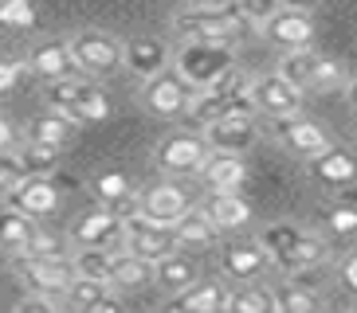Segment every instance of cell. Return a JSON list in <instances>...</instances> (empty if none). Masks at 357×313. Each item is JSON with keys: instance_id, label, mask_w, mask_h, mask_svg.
Wrapping results in <instances>:
<instances>
[{"instance_id": "obj_10", "label": "cell", "mask_w": 357, "mask_h": 313, "mask_svg": "<svg viewBox=\"0 0 357 313\" xmlns=\"http://www.w3.org/2000/svg\"><path fill=\"white\" fill-rule=\"evenodd\" d=\"M208 153L212 149L204 141V134H169L158 145L153 161H158V168L169 172V177H197Z\"/></svg>"}, {"instance_id": "obj_19", "label": "cell", "mask_w": 357, "mask_h": 313, "mask_svg": "<svg viewBox=\"0 0 357 313\" xmlns=\"http://www.w3.org/2000/svg\"><path fill=\"white\" fill-rule=\"evenodd\" d=\"M208 192H240V184L248 180V165H243V153H224V149H212L204 156V165L197 172Z\"/></svg>"}, {"instance_id": "obj_9", "label": "cell", "mask_w": 357, "mask_h": 313, "mask_svg": "<svg viewBox=\"0 0 357 313\" xmlns=\"http://www.w3.org/2000/svg\"><path fill=\"white\" fill-rule=\"evenodd\" d=\"M122 216L114 208H91L75 219L67 227V243L71 247H110V250H122Z\"/></svg>"}, {"instance_id": "obj_13", "label": "cell", "mask_w": 357, "mask_h": 313, "mask_svg": "<svg viewBox=\"0 0 357 313\" xmlns=\"http://www.w3.org/2000/svg\"><path fill=\"white\" fill-rule=\"evenodd\" d=\"M200 134H204L208 149L248 153V149L259 141V125H255V114H224V118H216V122H208Z\"/></svg>"}, {"instance_id": "obj_38", "label": "cell", "mask_w": 357, "mask_h": 313, "mask_svg": "<svg viewBox=\"0 0 357 313\" xmlns=\"http://www.w3.org/2000/svg\"><path fill=\"white\" fill-rule=\"evenodd\" d=\"M236 8L243 12V20L252 24V28H263L275 12L283 8V0H236Z\"/></svg>"}, {"instance_id": "obj_23", "label": "cell", "mask_w": 357, "mask_h": 313, "mask_svg": "<svg viewBox=\"0 0 357 313\" xmlns=\"http://www.w3.org/2000/svg\"><path fill=\"white\" fill-rule=\"evenodd\" d=\"M200 211L212 219L216 231H236L243 223H252V204L240 192H208V200L200 204Z\"/></svg>"}, {"instance_id": "obj_28", "label": "cell", "mask_w": 357, "mask_h": 313, "mask_svg": "<svg viewBox=\"0 0 357 313\" xmlns=\"http://www.w3.org/2000/svg\"><path fill=\"white\" fill-rule=\"evenodd\" d=\"M32 231H36V219L32 216L16 211L12 204H4V208H0V250H4L8 259H12V255H20V250L28 247Z\"/></svg>"}, {"instance_id": "obj_41", "label": "cell", "mask_w": 357, "mask_h": 313, "mask_svg": "<svg viewBox=\"0 0 357 313\" xmlns=\"http://www.w3.org/2000/svg\"><path fill=\"white\" fill-rule=\"evenodd\" d=\"M24 71H28V63H20V59H0V94H8L12 86L20 83Z\"/></svg>"}, {"instance_id": "obj_14", "label": "cell", "mask_w": 357, "mask_h": 313, "mask_svg": "<svg viewBox=\"0 0 357 313\" xmlns=\"http://www.w3.org/2000/svg\"><path fill=\"white\" fill-rule=\"evenodd\" d=\"M263 40L283 47V51H294V47H310L314 43V16L303 8H279L271 20L263 24Z\"/></svg>"}, {"instance_id": "obj_21", "label": "cell", "mask_w": 357, "mask_h": 313, "mask_svg": "<svg viewBox=\"0 0 357 313\" xmlns=\"http://www.w3.org/2000/svg\"><path fill=\"white\" fill-rule=\"evenodd\" d=\"M28 71L36 74V79H43V83H55V79H67V74H75L79 67H75V55H71V43L67 40H47V43H36L32 55H28Z\"/></svg>"}, {"instance_id": "obj_22", "label": "cell", "mask_w": 357, "mask_h": 313, "mask_svg": "<svg viewBox=\"0 0 357 313\" xmlns=\"http://www.w3.org/2000/svg\"><path fill=\"white\" fill-rule=\"evenodd\" d=\"M267 266H271V255L259 243H231L220 250V271L231 282H255Z\"/></svg>"}, {"instance_id": "obj_18", "label": "cell", "mask_w": 357, "mask_h": 313, "mask_svg": "<svg viewBox=\"0 0 357 313\" xmlns=\"http://www.w3.org/2000/svg\"><path fill=\"white\" fill-rule=\"evenodd\" d=\"M122 67H130L142 83L153 79L158 71H165V67H169L165 40H158V35H134V40H126V43H122Z\"/></svg>"}, {"instance_id": "obj_15", "label": "cell", "mask_w": 357, "mask_h": 313, "mask_svg": "<svg viewBox=\"0 0 357 313\" xmlns=\"http://www.w3.org/2000/svg\"><path fill=\"white\" fill-rule=\"evenodd\" d=\"M330 259V247H326V239H318L314 231H298L294 239H287L279 250H271V262L275 266H283L287 274H303V271H314V266H322V262Z\"/></svg>"}, {"instance_id": "obj_3", "label": "cell", "mask_w": 357, "mask_h": 313, "mask_svg": "<svg viewBox=\"0 0 357 313\" xmlns=\"http://www.w3.org/2000/svg\"><path fill=\"white\" fill-rule=\"evenodd\" d=\"M173 67L189 79L197 90L212 86L220 74L236 67V43H208V40H185L173 51Z\"/></svg>"}, {"instance_id": "obj_45", "label": "cell", "mask_w": 357, "mask_h": 313, "mask_svg": "<svg viewBox=\"0 0 357 313\" xmlns=\"http://www.w3.org/2000/svg\"><path fill=\"white\" fill-rule=\"evenodd\" d=\"M349 102L357 106V79H354V83H349Z\"/></svg>"}, {"instance_id": "obj_29", "label": "cell", "mask_w": 357, "mask_h": 313, "mask_svg": "<svg viewBox=\"0 0 357 313\" xmlns=\"http://www.w3.org/2000/svg\"><path fill=\"white\" fill-rule=\"evenodd\" d=\"M75 125L67 114H59V110H47V114L32 118V125H28V141H43V145H55V149H63L67 141L75 137Z\"/></svg>"}, {"instance_id": "obj_16", "label": "cell", "mask_w": 357, "mask_h": 313, "mask_svg": "<svg viewBox=\"0 0 357 313\" xmlns=\"http://www.w3.org/2000/svg\"><path fill=\"white\" fill-rule=\"evenodd\" d=\"M189 192L173 180H158V184H149L142 196H137V211L149 219H158V223H177L185 211H189Z\"/></svg>"}, {"instance_id": "obj_12", "label": "cell", "mask_w": 357, "mask_h": 313, "mask_svg": "<svg viewBox=\"0 0 357 313\" xmlns=\"http://www.w3.org/2000/svg\"><path fill=\"white\" fill-rule=\"evenodd\" d=\"M4 204H12L16 211L32 219H43L59 208V188L52 184V177H36V172H24L12 188H4Z\"/></svg>"}, {"instance_id": "obj_11", "label": "cell", "mask_w": 357, "mask_h": 313, "mask_svg": "<svg viewBox=\"0 0 357 313\" xmlns=\"http://www.w3.org/2000/svg\"><path fill=\"white\" fill-rule=\"evenodd\" d=\"M252 102H255V114L287 118V114H298V110H303V90H298L283 71L255 74L252 79Z\"/></svg>"}, {"instance_id": "obj_7", "label": "cell", "mask_w": 357, "mask_h": 313, "mask_svg": "<svg viewBox=\"0 0 357 313\" xmlns=\"http://www.w3.org/2000/svg\"><path fill=\"white\" fill-rule=\"evenodd\" d=\"M12 266L28 290L40 294H67V286L75 282V262L63 255H16Z\"/></svg>"}, {"instance_id": "obj_1", "label": "cell", "mask_w": 357, "mask_h": 313, "mask_svg": "<svg viewBox=\"0 0 357 313\" xmlns=\"http://www.w3.org/2000/svg\"><path fill=\"white\" fill-rule=\"evenodd\" d=\"M252 28V24L243 20V12L236 8V0L231 4H189V8H181L173 16V31L185 35V40H208V43H236L243 31Z\"/></svg>"}, {"instance_id": "obj_36", "label": "cell", "mask_w": 357, "mask_h": 313, "mask_svg": "<svg viewBox=\"0 0 357 313\" xmlns=\"http://www.w3.org/2000/svg\"><path fill=\"white\" fill-rule=\"evenodd\" d=\"M95 196L102 200L106 208L118 204V200H126L130 196V177L126 172H102V177H95Z\"/></svg>"}, {"instance_id": "obj_44", "label": "cell", "mask_w": 357, "mask_h": 313, "mask_svg": "<svg viewBox=\"0 0 357 313\" xmlns=\"http://www.w3.org/2000/svg\"><path fill=\"white\" fill-rule=\"evenodd\" d=\"M287 8H303V12H314L318 8V0H283Z\"/></svg>"}, {"instance_id": "obj_31", "label": "cell", "mask_w": 357, "mask_h": 313, "mask_svg": "<svg viewBox=\"0 0 357 313\" xmlns=\"http://www.w3.org/2000/svg\"><path fill=\"white\" fill-rule=\"evenodd\" d=\"M71 262H75V274L110 282V271H114V250H110V247H75Z\"/></svg>"}, {"instance_id": "obj_46", "label": "cell", "mask_w": 357, "mask_h": 313, "mask_svg": "<svg viewBox=\"0 0 357 313\" xmlns=\"http://www.w3.org/2000/svg\"><path fill=\"white\" fill-rule=\"evenodd\" d=\"M185 4H204V0H185Z\"/></svg>"}, {"instance_id": "obj_2", "label": "cell", "mask_w": 357, "mask_h": 313, "mask_svg": "<svg viewBox=\"0 0 357 313\" xmlns=\"http://www.w3.org/2000/svg\"><path fill=\"white\" fill-rule=\"evenodd\" d=\"M43 98H47V106H52V110L67 114L71 122H79V125L106 122V118H110V98H106V94L91 83V79H75V74L55 79V83L43 86Z\"/></svg>"}, {"instance_id": "obj_26", "label": "cell", "mask_w": 357, "mask_h": 313, "mask_svg": "<svg viewBox=\"0 0 357 313\" xmlns=\"http://www.w3.org/2000/svg\"><path fill=\"white\" fill-rule=\"evenodd\" d=\"M153 274H158V262L130 255V250H114V271H110L114 290H146V286H153Z\"/></svg>"}, {"instance_id": "obj_34", "label": "cell", "mask_w": 357, "mask_h": 313, "mask_svg": "<svg viewBox=\"0 0 357 313\" xmlns=\"http://www.w3.org/2000/svg\"><path fill=\"white\" fill-rule=\"evenodd\" d=\"M318 294L314 290H306V286H283V290L275 294V310H283V313H314L318 310Z\"/></svg>"}, {"instance_id": "obj_24", "label": "cell", "mask_w": 357, "mask_h": 313, "mask_svg": "<svg viewBox=\"0 0 357 313\" xmlns=\"http://www.w3.org/2000/svg\"><path fill=\"white\" fill-rule=\"evenodd\" d=\"M169 310H185V313H220L228 310V286L220 282H192L185 290H177L169 298Z\"/></svg>"}, {"instance_id": "obj_40", "label": "cell", "mask_w": 357, "mask_h": 313, "mask_svg": "<svg viewBox=\"0 0 357 313\" xmlns=\"http://www.w3.org/2000/svg\"><path fill=\"white\" fill-rule=\"evenodd\" d=\"M24 177V165H20V156L8 153V149H0V192L4 188H12L16 180Z\"/></svg>"}, {"instance_id": "obj_25", "label": "cell", "mask_w": 357, "mask_h": 313, "mask_svg": "<svg viewBox=\"0 0 357 313\" xmlns=\"http://www.w3.org/2000/svg\"><path fill=\"white\" fill-rule=\"evenodd\" d=\"M306 168H310V177L322 180V184H349V180H357V161L346 153V149H322V153L306 156Z\"/></svg>"}, {"instance_id": "obj_32", "label": "cell", "mask_w": 357, "mask_h": 313, "mask_svg": "<svg viewBox=\"0 0 357 313\" xmlns=\"http://www.w3.org/2000/svg\"><path fill=\"white\" fill-rule=\"evenodd\" d=\"M228 310L231 313H271L275 310V294L252 286V282H240L236 290H228Z\"/></svg>"}, {"instance_id": "obj_6", "label": "cell", "mask_w": 357, "mask_h": 313, "mask_svg": "<svg viewBox=\"0 0 357 313\" xmlns=\"http://www.w3.org/2000/svg\"><path fill=\"white\" fill-rule=\"evenodd\" d=\"M192 94H197V86L177 67H165V71H158L153 79L142 83V106L158 118H185Z\"/></svg>"}, {"instance_id": "obj_20", "label": "cell", "mask_w": 357, "mask_h": 313, "mask_svg": "<svg viewBox=\"0 0 357 313\" xmlns=\"http://www.w3.org/2000/svg\"><path fill=\"white\" fill-rule=\"evenodd\" d=\"M63 302H67V310H83V313H118L122 310V302L114 298V286L110 282L83 278V274H75V282L63 294Z\"/></svg>"}, {"instance_id": "obj_33", "label": "cell", "mask_w": 357, "mask_h": 313, "mask_svg": "<svg viewBox=\"0 0 357 313\" xmlns=\"http://www.w3.org/2000/svg\"><path fill=\"white\" fill-rule=\"evenodd\" d=\"M59 153H63V149L43 145V141H28V145H24L16 156H20L24 172H36V177H52L55 168H59Z\"/></svg>"}, {"instance_id": "obj_4", "label": "cell", "mask_w": 357, "mask_h": 313, "mask_svg": "<svg viewBox=\"0 0 357 313\" xmlns=\"http://www.w3.org/2000/svg\"><path fill=\"white\" fill-rule=\"evenodd\" d=\"M279 71H283L303 94L306 90H337V86H346V67H342L337 59H326V55L310 51V47L283 51Z\"/></svg>"}, {"instance_id": "obj_42", "label": "cell", "mask_w": 357, "mask_h": 313, "mask_svg": "<svg viewBox=\"0 0 357 313\" xmlns=\"http://www.w3.org/2000/svg\"><path fill=\"white\" fill-rule=\"evenodd\" d=\"M342 278H346V286H354V290H357V255L342 266Z\"/></svg>"}, {"instance_id": "obj_30", "label": "cell", "mask_w": 357, "mask_h": 313, "mask_svg": "<svg viewBox=\"0 0 357 313\" xmlns=\"http://www.w3.org/2000/svg\"><path fill=\"white\" fill-rule=\"evenodd\" d=\"M173 231H177V247H212V243H216V227H212V219L200 208L185 211V216L173 223Z\"/></svg>"}, {"instance_id": "obj_8", "label": "cell", "mask_w": 357, "mask_h": 313, "mask_svg": "<svg viewBox=\"0 0 357 313\" xmlns=\"http://www.w3.org/2000/svg\"><path fill=\"white\" fill-rule=\"evenodd\" d=\"M122 223H126V231H122V250H130V255H142V259L158 262V259H165L169 250H177V231H173V223H158V219L142 216V211L126 216Z\"/></svg>"}, {"instance_id": "obj_43", "label": "cell", "mask_w": 357, "mask_h": 313, "mask_svg": "<svg viewBox=\"0 0 357 313\" xmlns=\"http://www.w3.org/2000/svg\"><path fill=\"white\" fill-rule=\"evenodd\" d=\"M12 137H16V129L0 118V149H12Z\"/></svg>"}, {"instance_id": "obj_37", "label": "cell", "mask_w": 357, "mask_h": 313, "mask_svg": "<svg viewBox=\"0 0 357 313\" xmlns=\"http://www.w3.org/2000/svg\"><path fill=\"white\" fill-rule=\"evenodd\" d=\"M63 235L59 231H47V227H40L36 223V231H32V239H28V247L20 250V255H63ZM16 259V255H12Z\"/></svg>"}, {"instance_id": "obj_5", "label": "cell", "mask_w": 357, "mask_h": 313, "mask_svg": "<svg viewBox=\"0 0 357 313\" xmlns=\"http://www.w3.org/2000/svg\"><path fill=\"white\" fill-rule=\"evenodd\" d=\"M71 55H75V67L86 74V79H106L122 67V40H114L110 31H98V28H86L79 35H71Z\"/></svg>"}, {"instance_id": "obj_39", "label": "cell", "mask_w": 357, "mask_h": 313, "mask_svg": "<svg viewBox=\"0 0 357 313\" xmlns=\"http://www.w3.org/2000/svg\"><path fill=\"white\" fill-rule=\"evenodd\" d=\"M326 223H330V231H337V235H354L357 231V208H330L326 211Z\"/></svg>"}, {"instance_id": "obj_27", "label": "cell", "mask_w": 357, "mask_h": 313, "mask_svg": "<svg viewBox=\"0 0 357 313\" xmlns=\"http://www.w3.org/2000/svg\"><path fill=\"white\" fill-rule=\"evenodd\" d=\"M197 278H200L197 259L181 255V247L169 250L165 259H158V274H153V282H158V286H165L169 294H177V290H185V286H192Z\"/></svg>"}, {"instance_id": "obj_17", "label": "cell", "mask_w": 357, "mask_h": 313, "mask_svg": "<svg viewBox=\"0 0 357 313\" xmlns=\"http://www.w3.org/2000/svg\"><path fill=\"white\" fill-rule=\"evenodd\" d=\"M275 137H279L291 153H298V156H314V153H322V149L334 145L322 125L310 122V118H298V114L275 118Z\"/></svg>"}, {"instance_id": "obj_35", "label": "cell", "mask_w": 357, "mask_h": 313, "mask_svg": "<svg viewBox=\"0 0 357 313\" xmlns=\"http://www.w3.org/2000/svg\"><path fill=\"white\" fill-rule=\"evenodd\" d=\"M0 28H12V31L36 28L32 0H0Z\"/></svg>"}]
</instances>
